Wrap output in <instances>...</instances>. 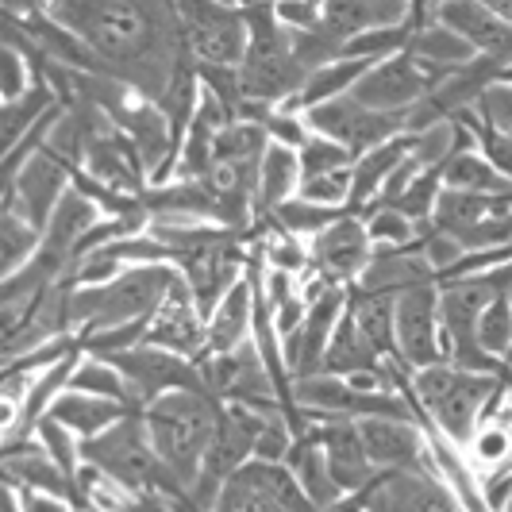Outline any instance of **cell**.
<instances>
[{
    "label": "cell",
    "instance_id": "obj_3",
    "mask_svg": "<svg viewBox=\"0 0 512 512\" xmlns=\"http://www.w3.org/2000/svg\"><path fill=\"white\" fill-rule=\"evenodd\" d=\"M501 385H505L501 374H470L439 362L428 370H412V405L424 428H436L439 436L466 451V443L489 416V405L501 393Z\"/></svg>",
    "mask_w": 512,
    "mask_h": 512
},
{
    "label": "cell",
    "instance_id": "obj_12",
    "mask_svg": "<svg viewBox=\"0 0 512 512\" xmlns=\"http://www.w3.org/2000/svg\"><path fill=\"white\" fill-rule=\"evenodd\" d=\"M397 359L409 370H428L443 359L439 285H420L397 297Z\"/></svg>",
    "mask_w": 512,
    "mask_h": 512
},
{
    "label": "cell",
    "instance_id": "obj_18",
    "mask_svg": "<svg viewBox=\"0 0 512 512\" xmlns=\"http://www.w3.org/2000/svg\"><path fill=\"white\" fill-rule=\"evenodd\" d=\"M308 424H312V432L320 439V451L328 459L335 486L343 489V493H362L378 478L374 462H370L366 447H362L355 420H308Z\"/></svg>",
    "mask_w": 512,
    "mask_h": 512
},
{
    "label": "cell",
    "instance_id": "obj_34",
    "mask_svg": "<svg viewBox=\"0 0 512 512\" xmlns=\"http://www.w3.org/2000/svg\"><path fill=\"white\" fill-rule=\"evenodd\" d=\"M362 220H366V235H370L374 251H405V247L420 243V228L409 216H401L397 208L374 205Z\"/></svg>",
    "mask_w": 512,
    "mask_h": 512
},
{
    "label": "cell",
    "instance_id": "obj_10",
    "mask_svg": "<svg viewBox=\"0 0 512 512\" xmlns=\"http://www.w3.org/2000/svg\"><path fill=\"white\" fill-rule=\"evenodd\" d=\"M70 189H74V166H66L58 154L43 147L39 154H31L24 170L4 185V205L0 208L20 212L31 228L43 231Z\"/></svg>",
    "mask_w": 512,
    "mask_h": 512
},
{
    "label": "cell",
    "instance_id": "obj_36",
    "mask_svg": "<svg viewBox=\"0 0 512 512\" xmlns=\"http://www.w3.org/2000/svg\"><path fill=\"white\" fill-rule=\"evenodd\" d=\"M35 439H39L43 455H47L66 478L77 482V474H81V466H85V459H81V439H77L74 432H66L51 416H43V420L35 424Z\"/></svg>",
    "mask_w": 512,
    "mask_h": 512
},
{
    "label": "cell",
    "instance_id": "obj_9",
    "mask_svg": "<svg viewBox=\"0 0 512 512\" xmlns=\"http://www.w3.org/2000/svg\"><path fill=\"white\" fill-rule=\"evenodd\" d=\"M447 77L451 74H439V70L424 66L420 58H412L405 51L397 58H385L378 66H370L351 97L366 108H374V112H385V116H409L412 108Z\"/></svg>",
    "mask_w": 512,
    "mask_h": 512
},
{
    "label": "cell",
    "instance_id": "obj_22",
    "mask_svg": "<svg viewBox=\"0 0 512 512\" xmlns=\"http://www.w3.org/2000/svg\"><path fill=\"white\" fill-rule=\"evenodd\" d=\"M347 316L355 320L359 335L378 359H397V297L366 293L359 285H351Z\"/></svg>",
    "mask_w": 512,
    "mask_h": 512
},
{
    "label": "cell",
    "instance_id": "obj_15",
    "mask_svg": "<svg viewBox=\"0 0 512 512\" xmlns=\"http://www.w3.org/2000/svg\"><path fill=\"white\" fill-rule=\"evenodd\" d=\"M439 24L462 35L478 58L512 70V24L489 8V0H447L439 4Z\"/></svg>",
    "mask_w": 512,
    "mask_h": 512
},
{
    "label": "cell",
    "instance_id": "obj_23",
    "mask_svg": "<svg viewBox=\"0 0 512 512\" xmlns=\"http://www.w3.org/2000/svg\"><path fill=\"white\" fill-rule=\"evenodd\" d=\"M139 409H128V405H116V401H101V397H85V393H62L58 401L51 405V420H58L66 432H74L81 443H89V439L104 436V432H112L124 416Z\"/></svg>",
    "mask_w": 512,
    "mask_h": 512
},
{
    "label": "cell",
    "instance_id": "obj_11",
    "mask_svg": "<svg viewBox=\"0 0 512 512\" xmlns=\"http://www.w3.org/2000/svg\"><path fill=\"white\" fill-rule=\"evenodd\" d=\"M112 366L124 374V382L131 385V397L147 409L158 397L166 393H181V389H205L201 382V370L197 362L181 359V355H170L162 347H131L124 355H112Z\"/></svg>",
    "mask_w": 512,
    "mask_h": 512
},
{
    "label": "cell",
    "instance_id": "obj_21",
    "mask_svg": "<svg viewBox=\"0 0 512 512\" xmlns=\"http://www.w3.org/2000/svg\"><path fill=\"white\" fill-rule=\"evenodd\" d=\"M301 181H305V174H301V158H297V151L270 143V151H266L262 166H258L255 224H266L285 201H293L297 189H301Z\"/></svg>",
    "mask_w": 512,
    "mask_h": 512
},
{
    "label": "cell",
    "instance_id": "obj_19",
    "mask_svg": "<svg viewBox=\"0 0 512 512\" xmlns=\"http://www.w3.org/2000/svg\"><path fill=\"white\" fill-rule=\"evenodd\" d=\"M359 289L366 293H385V297H401L420 285H439V274L432 262L420 255V247H405V251H374L370 266L362 270Z\"/></svg>",
    "mask_w": 512,
    "mask_h": 512
},
{
    "label": "cell",
    "instance_id": "obj_14",
    "mask_svg": "<svg viewBox=\"0 0 512 512\" xmlns=\"http://www.w3.org/2000/svg\"><path fill=\"white\" fill-rule=\"evenodd\" d=\"M308 251L316 274H324L332 285H355L374 258V243L359 212H343L332 228H324L308 243Z\"/></svg>",
    "mask_w": 512,
    "mask_h": 512
},
{
    "label": "cell",
    "instance_id": "obj_7",
    "mask_svg": "<svg viewBox=\"0 0 512 512\" xmlns=\"http://www.w3.org/2000/svg\"><path fill=\"white\" fill-rule=\"evenodd\" d=\"M181 27H185V43L197 66H224L239 70L247 47H251V31L243 4H220V0H185L178 4Z\"/></svg>",
    "mask_w": 512,
    "mask_h": 512
},
{
    "label": "cell",
    "instance_id": "obj_42",
    "mask_svg": "<svg viewBox=\"0 0 512 512\" xmlns=\"http://www.w3.org/2000/svg\"><path fill=\"white\" fill-rule=\"evenodd\" d=\"M478 112L493 131H505L512 135V85L505 81H493L486 89V97L478 101Z\"/></svg>",
    "mask_w": 512,
    "mask_h": 512
},
{
    "label": "cell",
    "instance_id": "obj_17",
    "mask_svg": "<svg viewBox=\"0 0 512 512\" xmlns=\"http://www.w3.org/2000/svg\"><path fill=\"white\" fill-rule=\"evenodd\" d=\"M359 436L374 470H432L428 436L416 420H359Z\"/></svg>",
    "mask_w": 512,
    "mask_h": 512
},
{
    "label": "cell",
    "instance_id": "obj_6",
    "mask_svg": "<svg viewBox=\"0 0 512 512\" xmlns=\"http://www.w3.org/2000/svg\"><path fill=\"white\" fill-rule=\"evenodd\" d=\"M81 459L104 470V474H112L120 486H128L139 497H147V493H154V497H185V489L166 474L162 459L154 455L143 412H131L112 432L81 443Z\"/></svg>",
    "mask_w": 512,
    "mask_h": 512
},
{
    "label": "cell",
    "instance_id": "obj_43",
    "mask_svg": "<svg viewBox=\"0 0 512 512\" xmlns=\"http://www.w3.org/2000/svg\"><path fill=\"white\" fill-rule=\"evenodd\" d=\"M274 12H278V24L297 35L320 27L324 20V4H308V0H282V4H274Z\"/></svg>",
    "mask_w": 512,
    "mask_h": 512
},
{
    "label": "cell",
    "instance_id": "obj_8",
    "mask_svg": "<svg viewBox=\"0 0 512 512\" xmlns=\"http://www.w3.org/2000/svg\"><path fill=\"white\" fill-rule=\"evenodd\" d=\"M305 120H308V131H312V135H324V139H332V143H339V147H347L355 158L378 151V147H385L389 139L409 135V116H385V112H374V108H366V104L355 101L351 93H347V97H335V101H328V104H320V108H312Z\"/></svg>",
    "mask_w": 512,
    "mask_h": 512
},
{
    "label": "cell",
    "instance_id": "obj_32",
    "mask_svg": "<svg viewBox=\"0 0 512 512\" xmlns=\"http://www.w3.org/2000/svg\"><path fill=\"white\" fill-rule=\"evenodd\" d=\"M39 247H43V231L31 228L20 212L0 208V270H4V278L20 274L27 262L39 255Z\"/></svg>",
    "mask_w": 512,
    "mask_h": 512
},
{
    "label": "cell",
    "instance_id": "obj_2",
    "mask_svg": "<svg viewBox=\"0 0 512 512\" xmlns=\"http://www.w3.org/2000/svg\"><path fill=\"white\" fill-rule=\"evenodd\" d=\"M143 424H147L154 455L162 459L166 474L189 493L220 428V401L208 397L205 389L166 393L154 405H147Z\"/></svg>",
    "mask_w": 512,
    "mask_h": 512
},
{
    "label": "cell",
    "instance_id": "obj_26",
    "mask_svg": "<svg viewBox=\"0 0 512 512\" xmlns=\"http://www.w3.org/2000/svg\"><path fill=\"white\" fill-rule=\"evenodd\" d=\"M443 189L478 193V197H512V181L497 174L482 151H455L443 162Z\"/></svg>",
    "mask_w": 512,
    "mask_h": 512
},
{
    "label": "cell",
    "instance_id": "obj_41",
    "mask_svg": "<svg viewBox=\"0 0 512 512\" xmlns=\"http://www.w3.org/2000/svg\"><path fill=\"white\" fill-rule=\"evenodd\" d=\"M262 128H266V135H270V143L289 147V151H301L308 139H312L305 116H293V112H282V108H274V112L266 116Z\"/></svg>",
    "mask_w": 512,
    "mask_h": 512
},
{
    "label": "cell",
    "instance_id": "obj_35",
    "mask_svg": "<svg viewBox=\"0 0 512 512\" xmlns=\"http://www.w3.org/2000/svg\"><path fill=\"white\" fill-rule=\"evenodd\" d=\"M478 347L493 362H501V370H505V359H509L512 351V293L497 297L482 312V320H478Z\"/></svg>",
    "mask_w": 512,
    "mask_h": 512
},
{
    "label": "cell",
    "instance_id": "obj_28",
    "mask_svg": "<svg viewBox=\"0 0 512 512\" xmlns=\"http://www.w3.org/2000/svg\"><path fill=\"white\" fill-rule=\"evenodd\" d=\"M382 362L385 359H378L370 351V343L359 335L355 320L343 312V320H339V328L332 335V347L324 355V374H332V378H359V374H374Z\"/></svg>",
    "mask_w": 512,
    "mask_h": 512
},
{
    "label": "cell",
    "instance_id": "obj_4",
    "mask_svg": "<svg viewBox=\"0 0 512 512\" xmlns=\"http://www.w3.org/2000/svg\"><path fill=\"white\" fill-rule=\"evenodd\" d=\"M251 47L239 66L243 81V104H262V108H282L301 93L308 81V70L293 51V35L278 24L274 4H243Z\"/></svg>",
    "mask_w": 512,
    "mask_h": 512
},
{
    "label": "cell",
    "instance_id": "obj_38",
    "mask_svg": "<svg viewBox=\"0 0 512 512\" xmlns=\"http://www.w3.org/2000/svg\"><path fill=\"white\" fill-rule=\"evenodd\" d=\"M351 170H339V174H320V178H305L297 197L308 201V205L320 208H335V212H351Z\"/></svg>",
    "mask_w": 512,
    "mask_h": 512
},
{
    "label": "cell",
    "instance_id": "obj_40",
    "mask_svg": "<svg viewBox=\"0 0 512 512\" xmlns=\"http://www.w3.org/2000/svg\"><path fill=\"white\" fill-rule=\"evenodd\" d=\"M212 512H282L274 501H266L258 489H251L239 474L231 478L228 486L220 489V497H216V509Z\"/></svg>",
    "mask_w": 512,
    "mask_h": 512
},
{
    "label": "cell",
    "instance_id": "obj_27",
    "mask_svg": "<svg viewBox=\"0 0 512 512\" xmlns=\"http://www.w3.org/2000/svg\"><path fill=\"white\" fill-rule=\"evenodd\" d=\"M239 478L251 489H258L266 501H274L282 512H316V505L308 501V493L301 489L297 474L285 462H247L239 470Z\"/></svg>",
    "mask_w": 512,
    "mask_h": 512
},
{
    "label": "cell",
    "instance_id": "obj_45",
    "mask_svg": "<svg viewBox=\"0 0 512 512\" xmlns=\"http://www.w3.org/2000/svg\"><path fill=\"white\" fill-rule=\"evenodd\" d=\"M328 512H370V501H366V493H347Z\"/></svg>",
    "mask_w": 512,
    "mask_h": 512
},
{
    "label": "cell",
    "instance_id": "obj_39",
    "mask_svg": "<svg viewBox=\"0 0 512 512\" xmlns=\"http://www.w3.org/2000/svg\"><path fill=\"white\" fill-rule=\"evenodd\" d=\"M293 443H297V432H293L289 416L285 412H270L266 424H262V432H258L255 462H289Z\"/></svg>",
    "mask_w": 512,
    "mask_h": 512
},
{
    "label": "cell",
    "instance_id": "obj_31",
    "mask_svg": "<svg viewBox=\"0 0 512 512\" xmlns=\"http://www.w3.org/2000/svg\"><path fill=\"white\" fill-rule=\"evenodd\" d=\"M462 455L470 462V470L478 474V482L497 478L512 462V428H505L501 420H482V428L474 432Z\"/></svg>",
    "mask_w": 512,
    "mask_h": 512
},
{
    "label": "cell",
    "instance_id": "obj_33",
    "mask_svg": "<svg viewBox=\"0 0 512 512\" xmlns=\"http://www.w3.org/2000/svg\"><path fill=\"white\" fill-rule=\"evenodd\" d=\"M77 489H81V505L89 512H135V505H139V493H131L112 474H104L89 462L77 474Z\"/></svg>",
    "mask_w": 512,
    "mask_h": 512
},
{
    "label": "cell",
    "instance_id": "obj_46",
    "mask_svg": "<svg viewBox=\"0 0 512 512\" xmlns=\"http://www.w3.org/2000/svg\"><path fill=\"white\" fill-rule=\"evenodd\" d=\"M497 81H505V85H512V70H501V77Z\"/></svg>",
    "mask_w": 512,
    "mask_h": 512
},
{
    "label": "cell",
    "instance_id": "obj_25",
    "mask_svg": "<svg viewBox=\"0 0 512 512\" xmlns=\"http://www.w3.org/2000/svg\"><path fill=\"white\" fill-rule=\"evenodd\" d=\"M285 466L297 474V482H301V489L308 493V501L316 505V512H328L339 497H347L343 489L335 486L332 470H328V459H324L320 439H316V432H312V428H308L305 436H297V443H293V455H289V462H285Z\"/></svg>",
    "mask_w": 512,
    "mask_h": 512
},
{
    "label": "cell",
    "instance_id": "obj_16",
    "mask_svg": "<svg viewBox=\"0 0 512 512\" xmlns=\"http://www.w3.org/2000/svg\"><path fill=\"white\" fill-rule=\"evenodd\" d=\"M147 347H162L170 355H181V359L197 362L208 347V324L201 316V308L193 301L189 285L181 278L170 297L162 301V308L151 316V328H147Z\"/></svg>",
    "mask_w": 512,
    "mask_h": 512
},
{
    "label": "cell",
    "instance_id": "obj_24",
    "mask_svg": "<svg viewBox=\"0 0 512 512\" xmlns=\"http://www.w3.org/2000/svg\"><path fill=\"white\" fill-rule=\"evenodd\" d=\"M409 151H412V135H401V139H389L378 151L362 154L359 162H355V170H351V178H355V185H351V212L366 216L370 208L378 205L389 174L409 158Z\"/></svg>",
    "mask_w": 512,
    "mask_h": 512
},
{
    "label": "cell",
    "instance_id": "obj_44",
    "mask_svg": "<svg viewBox=\"0 0 512 512\" xmlns=\"http://www.w3.org/2000/svg\"><path fill=\"white\" fill-rule=\"evenodd\" d=\"M482 154H486V162L497 174H505L512 181V135L486 128V135H482Z\"/></svg>",
    "mask_w": 512,
    "mask_h": 512
},
{
    "label": "cell",
    "instance_id": "obj_1",
    "mask_svg": "<svg viewBox=\"0 0 512 512\" xmlns=\"http://www.w3.org/2000/svg\"><path fill=\"white\" fill-rule=\"evenodd\" d=\"M47 12L97 54L104 77L154 104L189 58L178 4L166 0H51Z\"/></svg>",
    "mask_w": 512,
    "mask_h": 512
},
{
    "label": "cell",
    "instance_id": "obj_30",
    "mask_svg": "<svg viewBox=\"0 0 512 512\" xmlns=\"http://www.w3.org/2000/svg\"><path fill=\"white\" fill-rule=\"evenodd\" d=\"M70 393H85V397H101V401H116V405L147 412L131 397V385L124 382V374L108 359H97V355H81L74 378H70Z\"/></svg>",
    "mask_w": 512,
    "mask_h": 512
},
{
    "label": "cell",
    "instance_id": "obj_20",
    "mask_svg": "<svg viewBox=\"0 0 512 512\" xmlns=\"http://www.w3.org/2000/svg\"><path fill=\"white\" fill-rule=\"evenodd\" d=\"M412 4L405 0H328L324 4V27L335 31L343 43H351L362 31L409 24Z\"/></svg>",
    "mask_w": 512,
    "mask_h": 512
},
{
    "label": "cell",
    "instance_id": "obj_37",
    "mask_svg": "<svg viewBox=\"0 0 512 512\" xmlns=\"http://www.w3.org/2000/svg\"><path fill=\"white\" fill-rule=\"evenodd\" d=\"M297 158H301V174H305V178L339 174V170H355V162H359L347 147H339V143L324 139V135H312L305 147L297 151Z\"/></svg>",
    "mask_w": 512,
    "mask_h": 512
},
{
    "label": "cell",
    "instance_id": "obj_13",
    "mask_svg": "<svg viewBox=\"0 0 512 512\" xmlns=\"http://www.w3.org/2000/svg\"><path fill=\"white\" fill-rule=\"evenodd\" d=\"M362 493L374 512H462L436 470H378Z\"/></svg>",
    "mask_w": 512,
    "mask_h": 512
},
{
    "label": "cell",
    "instance_id": "obj_5",
    "mask_svg": "<svg viewBox=\"0 0 512 512\" xmlns=\"http://www.w3.org/2000/svg\"><path fill=\"white\" fill-rule=\"evenodd\" d=\"M178 282V266H128L116 282L74 289V332L85 335L151 320Z\"/></svg>",
    "mask_w": 512,
    "mask_h": 512
},
{
    "label": "cell",
    "instance_id": "obj_29",
    "mask_svg": "<svg viewBox=\"0 0 512 512\" xmlns=\"http://www.w3.org/2000/svg\"><path fill=\"white\" fill-rule=\"evenodd\" d=\"M54 108H58V97H54V89L47 81H39L16 104H0V139H4V151H12L20 139H27L31 131L51 116Z\"/></svg>",
    "mask_w": 512,
    "mask_h": 512
}]
</instances>
